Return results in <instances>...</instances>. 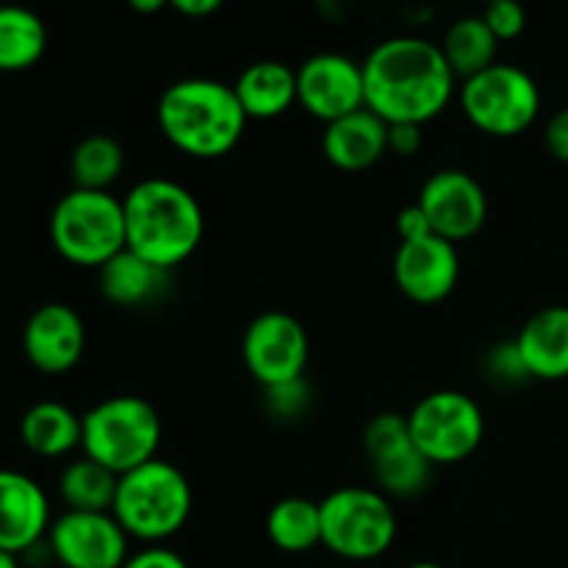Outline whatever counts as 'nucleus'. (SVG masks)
<instances>
[{"mask_svg": "<svg viewBox=\"0 0 568 568\" xmlns=\"http://www.w3.org/2000/svg\"><path fill=\"white\" fill-rule=\"evenodd\" d=\"M366 109L388 125H422L447 111L455 98V72L442 44L422 37H392L364 61Z\"/></svg>", "mask_w": 568, "mask_h": 568, "instance_id": "obj_1", "label": "nucleus"}, {"mask_svg": "<svg viewBox=\"0 0 568 568\" xmlns=\"http://www.w3.org/2000/svg\"><path fill=\"white\" fill-rule=\"evenodd\" d=\"M125 247L159 270L172 272L197 253L205 216L197 197L170 178L139 181L122 197Z\"/></svg>", "mask_w": 568, "mask_h": 568, "instance_id": "obj_2", "label": "nucleus"}, {"mask_svg": "<svg viewBox=\"0 0 568 568\" xmlns=\"http://www.w3.org/2000/svg\"><path fill=\"white\" fill-rule=\"evenodd\" d=\"M155 120L172 148L197 161L231 153L250 122L233 87L214 78H183L166 87Z\"/></svg>", "mask_w": 568, "mask_h": 568, "instance_id": "obj_3", "label": "nucleus"}, {"mask_svg": "<svg viewBox=\"0 0 568 568\" xmlns=\"http://www.w3.org/2000/svg\"><path fill=\"white\" fill-rule=\"evenodd\" d=\"M192 505L194 494L186 475L170 460L153 458L120 475L111 516L128 538L150 547L178 536L192 516Z\"/></svg>", "mask_w": 568, "mask_h": 568, "instance_id": "obj_4", "label": "nucleus"}, {"mask_svg": "<svg viewBox=\"0 0 568 568\" xmlns=\"http://www.w3.org/2000/svg\"><path fill=\"white\" fill-rule=\"evenodd\" d=\"M81 449L116 477L159 458L161 416L144 397L120 394L81 416Z\"/></svg>", "mask_w": 568, "mask_h": 568, "instance_id": "obj_5", "label": "nucleus"}, {"mask_svg": "<svg viewBox=\"0 0 568 568\" xmlns=\"http://www.w3.org/2000/svg\"><path fill=\"white\" fill-rule=\"evenodd\" d=\"M50 242L75 266L100 270L125 250V209L111 192L72 189L50 214Z\"/></svg>", "mask_w": 568, "mask_h": 568, "instance_id": "obj_6", "label": "nucleus"}, {"mask_svg": "<svg viewBox=\"0 0 568 568\" xmlns=\"http://www.w3.org/2000/svg\"><path fill=\"white\" fill-rule=\"evenodd\" d=\"M322 510V547L353 564L377 560L397 541V510L377 488L347 486L327 494Z\"/></svg>", "mask_w": 568, "mask_h": 568, "instance_id": "obj_7", "label": "nucleus"}, {"mask_svg": "<svg viewBox=\"0 0 568 568\" xmlns=\"http://www.w3.org/2000/svg\"><path fill=\"white\" fill-rule=\"evenodd\" d=\"M466 120L494 139L521 136L541 114V89L536 78L516 64H491L466 78L458 89Z\"/></svg>", "mask_w": 568, "mask_h": 568, "instance_id": "obj_8", "label": "nucleus"}, {"mask_svg": "<svg viewBox=\"0 0 568 568\" xmlns=\"http://www.w3.org/2000/svg\"><path fill=\"white\" fill-rule=\"evenodd\" d=\"M410 438L433 466H453L471 458L486 438V416L469 394L442 388L410 408Z\"/></svg>", "mask_w": 568, "mask_h": 568, "instance_id": "obj_9", "label": "nucleus"}, {"mask_svg": "<svg viewBox=\"0 0 568 568\" xmlns=\"http://www.w3.org/2000/svg\"><path fill=\"white\" fill-rule=\"evenodd\" d=\"M364 453L377 491L388 499L419 497L433 477V464L416 449L408 416L377 414L364 427Z\"/></svg>", "mask_w": 568, "mask_h": 568, "instance_id": "obj_10", "label": "nucleus"}, {"mask_svg": "<svg viewBox=\"0 0 568 568\" xmlns=\"http://www.w3.org/2000/svg\"><path fill=\"white\" fill-rule=\"evenodd\" d=\"M311 342L303 322L286 311H264L247 325L242 358L255 383L264 388L305 377Z\"/></svg>", "mask_w": 568, "mask_h": 568, "instance_id": "obj_11", "label": "nucleus"}, {"mask_svg": "<svg viewBox=\"0 0 568 568\" xmlns=\"http://www.w3.org/2000/svg\"><path fill=\"white\" fill-rule=\"evenodd\" d=\"M131 538L111 514L64 510L53 519L48 547L55 564L64 568H122Z\"/></svg>", "mask_w": 568, "mask_h": 568, "instance_id": "obj_12", "label": "nucleus"}, {"mask_svg": "<svg viewBox=\"0 0 568 568\" xmlns=\"http://www.w3.org/2000/svg\"><path fill=\"white\" fill-rule=\"evenodd\" d=\"M297 103L320 122L366 109L364 64L344 53H316L297 70Z\"/></svg>", "mask_w": 568, "mask_h": 568, "instance_id": "obj_13", "label": "nucleus"}, {"mask_svg": "<svg viewBox=\"0 0 568 568\" xmlns=\"http://www.w3.org/2000/svg\"><path fill=\"white\" fill-rule=\"evenodd\" d=\"M416 203L430 220L433 233L453 244L477 236L488 220L486 189L466 170L433 172Z\"/></svg>", "mask_w": 568, "mask_h": 568, "instance_id": "obj_14", "label": "nucleus"}, {"mask_svg": "<svg viewBox=\"0 0 568 568\" xmlns=\"http://www.w3.org/2000/svg\"><path fill=\"white\" fill-rule=\"evenodd\" d=\"M394 281L416 305H436L455 292L460 281L458 244L442 236L399 242L394 253Z\"/></svg>", "mask_w": 568, "mask_h": 568, "instance_id": "obj_15", "label": "nucleus"}, {"mask_svg": "<svg viewBox=\"0 0 568 568\" xmlns=\"http://www.w3.org/2000/svg\"><path fill=\"white\" fill-rule=\"evenodd\" d=\"M22 353L42 375H67L87 353V325L67 303H44L22 327Z\"/></svg>", "mask_w": 568, "mask_h": 568, "instance_id": "obj_16", "label": "nucleus"}, {"mask_svg": "<svg viewBox=\"0 0 568 568\" xmlns=\"http://www.w3.org/2000/svg\"><path fill=\"white\" fill-rule=\"evenodd\" d=\"M50 499L33 477L0 469V549L22 558L48 538Z\"/></svg>", "mask_w": 568, "mask_h": 568, "instance_id": "obj_17", "label": "nucleus"}, {"mask_svg": "<svg viewBox=\"0 0 568 568\" xmlns=\"http://www.w3.org/2000/svg\"><path fill=\"white\" fill-rule=\"evenodd\" d=\"M322 153L342 172L369 170L388 153V122L369 109L327 122L322 133Z\"/></svg>", "mask_w": 568, "mask_h": 568, "instance_id": "obj_18", "label": "nucleus"}, {"mask_svg": "<svg viewBox=\"0 0 568 568\" xmlns=\"http://www.w3.org/2000/svg\"><path fill=\"white\" fill-rule=\"evenodd\" d=\"M532 381L568 377V305H549L532 314L514 338Z\"/></svg>", "mask_w": 568, "mask_h": 568, "instance_id": "obj_19", "label": "nucleus"}, {"mask_svg": "<svg viewBox=\"0 0 568 568\" xmlns=\"http://www.w3.org/2000/svg\"><path fill=\"white\" fill-rule=\"evenodd\" d=\"M233 92L247 120H277L297 103V70L275 59L255 61L242 70Z\"/></svg>", "mask_w": 568, "mask_h": 568, "instance_id": "obj_20", "label": "nucleus"}, {"mask_svg": "<svg viewBox=\"0 0 568 568\" xmlns=\"http://www.w3.org/2000/svg\"><path fill=\"white\" fill-rule=\"evenodd\" d=\"M81 416L53 399L31 405L20 419L22 447L39 458H64L72 449H81Z\"/></svg>", "mask_w": 568, "mask_h": 568, "instance_id": "obj_21", "label": "nucleus"}, {"mask_svg": "<svg viewBox=\"0 0 568 568\" xmlns=\"http://www.w3.org/2000/svg\"><path fill=\"white\" fill-rule=\"evenodd\" d=\"M166 277L170 272L159 270L128 247L98 270L100 294L120 308H139V305L153 303L164 292Z\"/></svg>", "mask_w": 568, "mask_h": 568, "instance_id": "obj_22", "label": "nucleus"}, {"mask_svg": "<svg viewBox=\"0 0 568 568\" xmlns=\"http://www.w3.org/2000/svg\"><path fill=\"white\" fill-rule=\"evenodd\" d=\"M48 50V28L26 6H0V72L31 70Z\"/></svg>", "mask_w": 568, "mask_h": 568, "instance_id": "obj_23", "label": "nucleus"}, {"mask_svg": "<svg viewBox=\"0 0 568 568\" xmlns=\"http://www.w3.org/2000/svg\"><path fill=\"white\" fill-rule=\"evenodd\" d=\"M266 536L281 552L300 555L322 544L320 503L305 497L277 499L266 514Z\"/></svg>", "mask_w": 568, "mask_h": 568, "instance_id": "obj_24", "label": "nucleus"}, {"mask_svg": "<svg viewBox=\"0 0 568 568\" xmlns=\"http://www.w3.org/2000/svg\"><path fill=\"white\" fill-rule=\"evenodd\" d=\"M116 483L120 477L100 466L92 458H78L61 469L59 475V497L67 510H81V514H111L114 505Z\"/></svg>", "mask_w": 568, "mask_h": 568, "instance_id": "obj_25", "label": "nucleus"}, {"mask_svg": "<svg viewBox=\"0 0 568 568\" xmlns=\"http://www.w3.org/2000/svg\"><path fill=\"white\" fill-rule=\"evenodd\" d=\"M497 37H494L483 17H460V20H455L447 28L442 42L444 59H447L449 70L460 81L497 64Z\"/></svg>", "mask_w": 568, "mask_h": 568, "instance_id": "obj_26", "label": "nucleus"}, {"mask_svg": "<svg viewBox=\"0 0 568 568\" xmlns=\"http://www.w3.org/2000/svg\"><path fill=\"white\" fill-rule=\"evenodd\" d=\"M125 170V150L114 136L92 133L81 139L70 155V172L75 189H94V192H109L120 181Z\"/></svg>", "mask_w": 568, "mask_h": 568, "instance_id": "obj_27", "label": "nucleus"}, {"mask_svg": "<svg viewBox=\"0 0 568 568\" xmlns=\"http://www.w3.org/2000/svg\"><path fill=\"white\" fill-rule=\"evenodd\" d=\"M264 408L272 419L292 422L308 410L311 405V386L305 383V377L292 383H281V386L264 388Z\"/></svg>", "mask_w": 568, "mask_h": 568, "instance_id": "obj_28", "label": "nucleus"}, {"mask_svg": "<svg viewBox=\"0 0 568 568\" xmlns=\"http://www.w3.org/2000/svg\"><path fill=\"white\" fill-rule=\"evenodd\" d=\"M480 17L491 28L497 42H514L525 33L527 26L525 6L519 0H494V3H486V11Z\"/></svg>", "mask_w": 568, "mask_h": 568, "instance_id": "obj_29", "label": "nucleus"}, {"mask_svg": "<svg viewBox=\"0 0 568 568\" xmlns=\"http://www.w3.org/2000/svg\"><path fill=\"white\" fill-rule=\"evenodd\" d=\"M488 372L497 383H505V386H514V383L530 381V372H527L525 361H521L519 347L516 342H503L488 353L486 358Z\"/></svg>", "mask_w": 568, "mask_h": 568, "instance_id": "obj_30", "label": "nucleus"}, {"mask_svg": "<svg viewBox=\"0 0 568 568\" xmlns=\"http://www.w3.org/2000/svg\"><path fill=\"white\" fill-rule=\"evenodd\" d=\"M122 568H189V564L175 549L164 547V544H150V547L139 549V552L128 555Z\"/></svg>", "mask_w": 568, "mask_h": 568, "instance_id": "obj_31", "label": "nucleus"}, {"mask_svg": "<svg viewBox=\"0 0 568 568\" xmlns=\"http://www.w3.org/2000/svg\"><path fill=\"white\" fill-rule=\"evenodd\" d=\"M544 144L552 159L568 164V105L549 116V122L544 125Z\"/></svg>", "mask_w": 568, "mask_h": 568, "instance_id": "obj_32", "label": "nucleus"}, {"mask_svg": "<svg viewBox=\"0 0 568 568\" xmlns=\"http://www.w3.org/2000/svg\"><path fill=\"white\" fill-rule=\"evenodd\" d=\"M397 236L399 242H416V239L433 236V225L419 203L408 205L397 214Z\"/></svg>", "mask_w": 568, "mask_h": 568, "instance_id": "obj_33", "label": "nucleus"}, {"mask_svg": "<svg viewBox=\"0 0 568 568\" xmlns=\"http://www.w3.org/2000/svg\"><path fill=\"white\" fill-rule=\"evenodd\" d=\"M425 144V133L422 125H388V153L410 159Z\"/></svg>", "mask_w": 568, "mask_h": 568, "instance_id": "obj_34", "label": "nucleus"}, {"mask_svg": "<svg viewBox=\"0 0 568 568\" xmlns=\"http://www.w3.org/2000/svg\"><path fill=\"white\" fill-rule=\"evenodd\" d=\"M222 3H225V0H170V6L178 14L194 17V20L216 14V11L222 9Z\"/></svg>", "mask_w": 568, "mask_h": 568, "instance_id": "obj_35", "label": "nucleus"}, {"mask_svg": "<svg viewBox=\"0 0 568 568\" xmlns=\"http://www.w3.org/2000/svg\"><path fill=\"white\" fill-rule=\"evenodd\" d=\"M128 6H131L133 11H139V14H155V11H161L164 6H170V0H128Z\"/></svg>", "mask_w": 568, "mask_h": 568, "instance_id": "obj_36", "label": "nucleus"}, {"mask_svg": "<svg viewBox=\"0 0 568 568\" xmlns=\"http://www.w3.org/2000/svg\"><path fill=\"white\" fill-rule=\"evenodd\" d=\"M316 6H320V11L325 17H336L342 11L344 0H316Z\"/></svg>", "mask_w": 568, "mask_h": 568, "instance_id": "obj_37", "label": "nucleus"}, {"mask_svg": "<svg viewBox=\"0 0 568 568\" xmlns=\"http://www.w3.org/2000/svg\"><path fill=\"white\" fill-rule=\"evenodd\" d=\"M0 568H20V558L0 549Z\"/></svg>", "mask_w": 568, "mask_h": 568, "instance_id": "obj_38", "label": "nucleus"}, {"mask_svg": "<svg viewBox=\"0 0 568 568\" xmlns=\"http://www.w3.org/2000/svg\"><path fill=\"white\" fill-rule=\"evenodd\" d=\"M408 568H444V566L433 564V560H419V564H414V566H408Z\"/></svg>", "mask_w": 568, "mask_h": 568, "instance_id": "obj_39", "label": "nucleus"}, {"mask_svg": "<svg viewBox=\"0 0 568 568\" xmlns=\"http://www.w3.org/2000/svg\"><path fill=\"white\" fill-rule=\"evenodd\" d=\"M483 3H494V0H483Z\"/></svg>", "mask_w": 568, "mask_h": 568, "instance_id": "obj_40", "label": "nucleus"}]
</instances>
